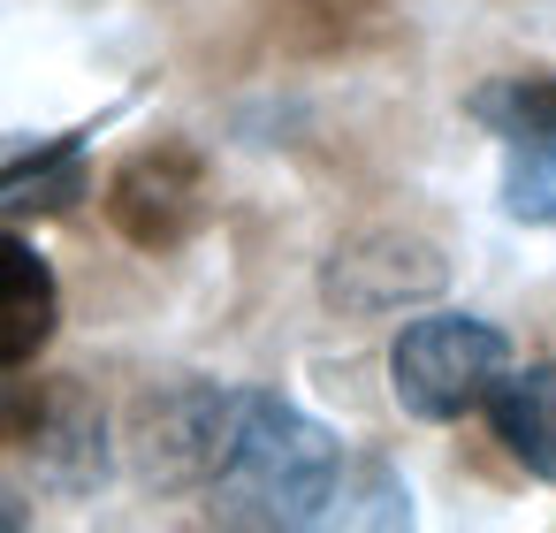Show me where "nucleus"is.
Listing matches in <instances>:
<instances>
[{
    "label": "nucleus",
    "instance_id": "f257e3e1",
    "mask_svg": "<svg viewBox=\"0 0 556 533\" xmlns=\"http://www.w3.org/2000/svg\"><path fill=\"white\" fill-rule=\"evenodd\" d=\"M199 487L222 525H320L343 487V442L275 389H222Z\"/></svg>",
    "mask_w": 556,
    "mask_h": 533
},
{
    "label": "nucleus",
    "instance_id": "f03ea898",
    "mask_svg": "<svg viewBox=\"0 0 556 533\" xmlns=\"http://www.w3.org/2000/svg\"><path fill=\"white\" fill-rule=\"evenodd\" d=\"M510 373V335L480 313H419L389 343V389L412 419L450 427Z\"/></svg>",
    "mask_w": 556,
    "mask_h": 533
},
{
    "label": "nucleus",
    "instance_id": "7ed1b4c3",
    "mask_svg": "<svg viewBox=\"0 0 556 533\" xmlns=\"http://www.w3.org/2000/svg\"><path fill=\"white\" fill-rule=\"evenodd\" d=\"M108 221L138 244V252H176L199 221H206V161L176 138L130 153L108 183Z\"/></svg>",
    "mask_w": 556,
    "mask_h": 533
},
{
    "label": "nucleus",
    "instance_id": "20e7f679",
    "mask_svg": "<svg viewBox=\"0 0 556 533\" xmlns=\"http://www.w3.org/2000/svg\"><path fill=\"white\" fill-rule=\"evenodd\" d=\"M442 275L450 267H442L434 244L381 229V237H358V244H343L328 259V305H343V313H396V305L434 297Z\"/></svg>",
    "mask_w": 556,
    "mask_h": 533
},
{
    "label": "nucleus",
    "instance_id": "39448f33",
    "mask_svg": "<svg viewBox=\"0 0 556 533\" xmlns=\"http://www.w3.org/2000/svg\"><path fill=\"white\" fill-rule=\"evenodd\" d=\"M24 449H31L39 480H54V487H70V495H85V487L108 480V419H100L77 389H54V396H47V411H39V427H31Z\"/></svg>",
    "mask_w": 556,
    "mask_h": 533
},
{
    "label": "nucleus",
    "instance_id": "423d86ee",
    "mask_svg": "<svg viewBox=\"0 0 556 533\" xmlns=\"http://www.w3.org/2000/svg\"><path fill=\"white\" fill-rule=\"evenodd\" d=\"M62 320V290H54V267L24 244V237H0V366H24L47 351Z\"/></svg>",
    "mask_w": 556,
    "mask_h": 533
},
{
    "label": "nucleus",
    "instance_id": "0eeeda50",
    "mask_svg": "<svg viewBox=\"0 0 556 533\" xmlns=\"http://www.w3.org/2000/svg\"><path fill=\"white\" fill-rule=\"evenodd\" d=\"M488 427L533 480H556V358H541L526 373H503L488 389Z\"/></svg>",
    "mask_w": 556,
    "mask_h": 533
},
{
    "label": "nucleus",
    "instance_id": "6e6552de",
    "mask_svg": "<svg viewBox=\"0 0 556 533\" xmlns=\"http://www.w3.org/2000/svg\"><path fill=\"white\" fill-rule=\"evenodd\" d=\"M465 115L503 138V145H556V69H510V77H488Z\"/></svg>",
    "mask_w": 556,
    "mask_h": 533
},
{
    "label": "nucleus",
    "instance_id": "1a4fd4ad",
    "mask_svg": "<svg viewBox=\"0 0 556 533\" xmlns=\"http://www.w3.org/2000/svg\"><path fill=\"white\" fill-rule=\"evenodd\" d=\"M85 199V145H31L16 161H0V214H70Z\"/></svg>",
    "mask_w": 556,
    "mask_h": 533
},
{
    "label": "nucleus",
    "instance_id": "9d476101",
    "mask_svg": "<svg viewBox=\"0 0 556 533\" xmlns=\"http://www.w3.org/2000/svg\"><path fill=\"white\" fill-rule=\"evenodd\" d=\"M503 214L556 229V145H503Z\"/></svg>",
    "mask_w": 556,
    "mask_h": 533
},
{
    "label": "nucleus",
    "instance_id": "9b49d317",
    "mask_svg": "<svg viewBox=\"0 0 556 533\" xmlns=\"http://www.w3.org/2000/svg\"><path fill=\"white\" fill-rule=\"evenodd\" d=\"M16 366H0V442H31V427H39V411H47V396L54 389H39V381H9Z\"/></svg>",
    "mask_w": 556,
    "mask_h": 533
},
{
    "label": "nucleus",
    "instance_id": "f8f14e48",
    "mask_svg": "<svg viewBox=\"0 0 556 533\" xmlns=\"http://www.w3.org/2000/svg\"><path fill=\"white\" fill-rule=\"evenodd\" d=\"M16 525H31V510H24L16 495H0V533H16Z\"/></svg>",
    "mask_w": 556,
    "mask_h": 533
}]
</instances>
